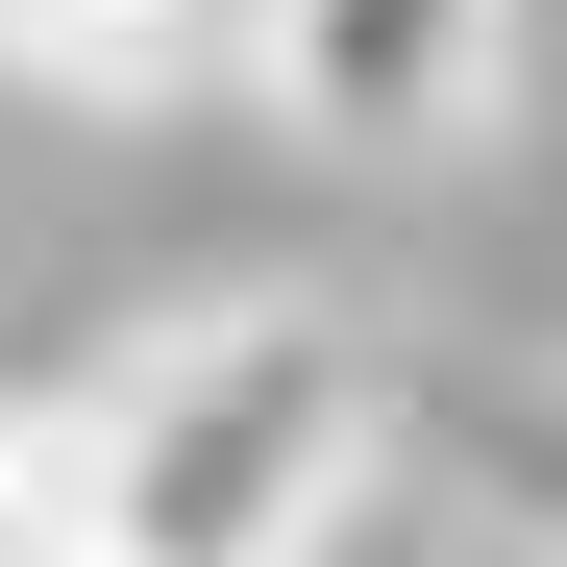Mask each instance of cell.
Instances as JSON below:
<instances>
[{"instance_id": "277c9868", "label": "cell", "mask_w": 567, "mask_h": 567, "mask_svg": "<svg viewBox=\"0 0 567 567\" xmlns=\"http://www.w3.org/2000/svg\"><path fill=\"white\" fill-rule=\"evenodd\" d=\"M0 567H124V420H100V370H25V395H0Z\"/></svg>"}, {"instance_id": "3957f363", "label": "cell", "mask_w": 567, "mask_h": 567, "mask_svg": "<svg viewBox=\"0 0 567 567\" xmlns=\"http://www.w3.org/2000/svg\"><path fill=\"white\" fill-rule=\"evenodd\" d=\"M0 74L74 100V124H148L198 74H247V0H0Z\"/></svg>"}, {"instance_id": "6da1fadb", "label": "cell", "mask_w": 567, "mask_h": 567, "mask_svg": "<svg viewBox=\"0 0 567 567\" xmlns=\"http://www.w3.org/2000/svg\"><path fill=\"white\" fill-rule=\"evenodd\" d=\"M100 420H124V567H321L395 444V395L321 297H198L173 346L100 370Z\"/></svg>"}, {"instance_id": "7a4b0ae2", "label": "cell", "mask_w": 567, "mask_h": 567, "mask_svg": "<svg viewBox=\"0 0 567 567\" xmlns=\"http://www.w3.org/2000/svg\"><path fill=\"white\" fill-rule=\"evenodd\" d=\"M518 0H247V100L297 148H444L468 100H494Z\"/></svg>"}, {"instance_id": "5b68a950", "label": "cell", "mask_w": 567, "mask_h": 567, "mask_svg": "<svg viewBox=\"0 0 567 567\" xmlns=\"http://www.w3.org/2000/svg\"><path fill=\"white\" fill-rule=\"evenodd\" d=\"M543 567H567V494H543Z\"/></svg>"}]
</instances>
